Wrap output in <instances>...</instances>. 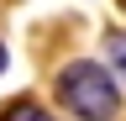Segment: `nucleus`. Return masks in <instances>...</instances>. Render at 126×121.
Returning <instances> with one entry per match:
<instances>
[{
	"label": "nucleus",
	"mask_w": 126,
	"mask_h": 121,
	"mask_svg": "<svg viewBox=\"0 0 126 121\" xmlns=\"http://www.w3.org/2000/svg\"><path fill=\"white\" fill-rule=\"evenodd\" d=\"M58 100L63 111H74L79 121H110L121 111V89H116V74L94 58H74V63L58 69Z\"/></svg>",
	"instance_id": "obj_1"
},
{
	"label": "nucleus",
	"mask_w": 126,
	"mask_h": 121,
	"mask_svg": "<svg viewBox=\"0 0 126 121\" xmlns=\"http://www.w3.org/2000/svg\"><path fill=\"white\" fill-rule=\"evenodd\" d=\"M0 121H53V116H47L37 100H11L5 111H0Z\"/></svg>",
	"instance_id": "obj_2"
},
{
	"label": "nucleus",
	"mask_w": 126,
	"mask_h": 121,
	"mask_svg": "<svg viewBox=\"0 0 126 121\" xmlns=\"http://www.w3.org/2000/svg\"><path fill=\"white\" fill-rule=\"evenodd\" d=\"M105 48H110V58L126 69V32H105Z\"/></svg>",
	"instance_id": "obj_3"
},
{
	"label": "nucleus",
	"mask_w": 126,
	"mask_h": 121,
	"mask_svg": "<svg viewBox=\"0 0 126 121\" xmlns=\"http://www.w3.org/2000/svg\"><path fill=\"white\" fill-rule=\"evenodd\" d=\"M0 74H5V48H0Z\"/></svg>",
	"instance_id": "obj_4"
}]
</instances>
